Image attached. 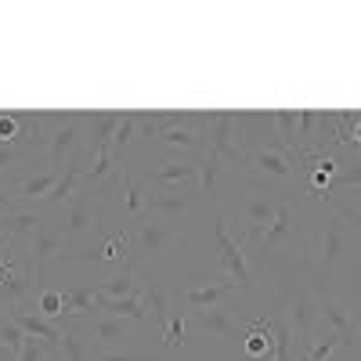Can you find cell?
<instances>
[{"label": "cell", "instance_id": "cell-1", "mask_svg": "<svg viewBox=\"0 0 361 361\" xmlns=\"http://www.w3.org/2000/svg\"><path fill=\"white\" fill-rule=\"evenodd\" d=\"M350 246H354V238L347 235L343 221L340 217H325L318 224V231H314L311 250H307V267H311V275H314L311 286H325L329 289V282L340 275L343 260L350 257Z\"/></svg>", "mask_w": 361, "mask_h": 361}, {"label": "cell", "instance_id": "cell-2", "mask_svg": "<svg viewBox=\"0 0 361 361\" xmlns=\"http://www.w3.org/2000/svg\"><path fill=\"white\" fill-rule=\"evenodd\" d=\"M87 112H51V141H47V170L62 173L66 163L83 148Z\"/></svg>", "mask_w": 361, "mask_h": 361}, {"label": "cell", "instance_id": "cell-3", "mask_svg": "<svg viewBox=\"0 0 361 361\" xmlns=\"http://www.w3.org/2000/svg\"><path fill=\"white\" fill-rule=\"evenodd\" d=\"M214 231H217V279H231L238 289H257L250 257H246V250L228 235L224 209H221V206H217V228H214Z\"/></svg>", "mask_w": 361, "mask_h": 361}, {"label": "cell", "instance_id": "cell-4", "mask_svg": "<svg viewBox=\"0 0 361 361\" xmlns=\"http://www.w3.org/2000/svg\"><path fill=\"white\" fill-rule=\"evenodd\" d=\"M202 127H206V145L228 163V170H246V152L235 145V127H238V112H202Z\"/></svg>", "mask_w": 361, "mask_h": 361}, {"label": "cell", "instance_id": "cell-5", "mask_svg": "<svg viewBox=\"0 0 361 361\" xmlns=\"http://www.w3.org/2000/svg\"><path fill=\"white\" fill-rule=\"evenodd\" d=\"M98 224H102V195L90 188H76V195L69 199L66 228H62V250H76L80 235L98 231Z\"/></svg>", "mask_w": 361, "mask_h": 361}, {"label": "cell", "instance_id": "cell-6", "mask_svg": "<svg viewBox=\"0 0 361 361\" xmlns=\"http://www.w3.org/2000/svg\"><path fill=\"white\" fill-rule=\"evenodd\" d=\"M296 238H300V214H296L293 206H286V202H282L279 217L271 221L264 231L250 235L246 243H253V257H257V260H267L279 246H293ZM246 243H238V246H246Z\"/></svg>", "mask_w": 361, "mask_h": 361}, {"label": "cell", "instance_id": "cell-7", "mask_svg": "<svg viewBox=\"0 0 361 361\" xmlns=\"http://www.w3.org/2000/svg\"><path fill=\"white\" fill-rule=\"evenodd\" d=\"M137 228H134V257H130V264L134 260H159L163 257V250L173 243V238H180V228L173 224V221H159V217H137L134 221Z\"/></svg>", "mask_w": 361, "mask_h": 361}, {"label": "cell", "instance_id": "cell-8", "mask_svg": "<svg viewBox=\"0 0 361 361\" xmlns=\"http://www.w3.org/2000/svg\"><path fill=\"white\" fill-rule=\"evenodd\" d=\"M286 304H289V325H296V357L293 361H307L311 347H314V314H318V304H314V289L304 286V289H296L286 296Z\"/></svg>", "mask_w": 361, "mask_h": 361}, {"label": "cell", "instance_id": "cell-9", "mask_svg": "<svg viewBox=\"0 0 361 361\" xmlns=\"http://www.w3.org/2000/svg\"><path fill=\"white\" fill-rule=\"evenodd\" d=\"M195 185H177V188H148L145 192V214L141 217H159V221H180L192 209Z\"/></svg>", "mask_w": 361, "mask_h": 361}, {"label": "cell", "instance_id": "cell-10", "mask_svg": "<svg viewBox=\"0 0 361 361\" xmlns=\"http://www.w3.org/2000/svg\"><path fill=\"white\" fill-rule=\"evenodd\" d=\"M311 286V282H307ZM314 289V304H318V318L329 325V333H333L336 340H340V347H347V350H354V340H357V333H354V318L347 314V307L340 304V300L329 293L325 286H311Z\"/></svg>", "mask_w": 361, "mask_h": 361}, {"label": "cell", "instance_id": "cell-11", "mask_svg": "<svg viewBox=\"0 0 361 361\" xmlns=\"http://www.w3.org/2000/svg\"><path fill=\"white\" fill-rule=\"evenodd\" d=\"M279 209H282V202H279L275 192L250 188V195H246V224H243V231H238V243H246L250 235L264 231L271 221L279 217Z\"/></svg>", "mask_w": 361, "mask_h": 361}, {"label": "cell", "instance_id": "cell-12", "mask_svg": "<svg viewBox=\"0 0 361 361\" xmlns=\"http://www.w3.org/2000/svg\"><path fill=\"white\" fill-rule=\"evenodd\" d=\"M195 180H199L195 159H192V152H185V156H173L170 163H163L159 170H148L141 185L145 188H177V185H195Z\"/></svg>", "mask_w": 361, "mask_h": 361}, {"label": "cell", "instance_id": "cell-13", "mask_svg": "<svg viewBox=\"0 0 361 361\" xmlns=\"http://www.w3.org/2000/svg\"><path fill=\"white\" fill-rule=\"evenodd\" d=\"M246 170H257L260 177H275V180H289L296 173L293 156L286 152L282 145H264V148L246 152Z\"/></svg>", "mask_w": 361, "mask_h": 361}, {"label": "cell", "instance_id": "cell-14", "mask_svg": "<svg viewBox=\"0 0 361 361\" xmlns=\"http://www.w3.org/2000/svg\"><path fill=\"white\" fill-rule=\"evenodd\" d=\"M11 318H15V325L22 329L25 336L40 340L44 347H51V350L58 354V343H62V325H54L51 318H44V314H33V311H11Z\"/></svg>", "mask_w": 361, "mask_h": 361}, {"label": "cell", "instance_id": "cell-15", "mask_svg": "<svg viewBox=\"0 0 361 361\" xmlns=\"http://www.w3.org/2000/svg\"><path fill=\"white\" fill-rule=\"evenodd\" d=\"M123 112H94L87 116V130H83V152H98V148H109L112 145V134L119 127Z\"/></svg>", "mask_w": 361, "mask_h": 361}, {"label": "cell", "instance_id": "cell-16", "mask_svg": "<svg viewBox=\"0 0 361 361\" xmlns=\"http://www.w3.org/2000/svg\"><path fill=\"white\" fill-rule=\"evenodd\" d=\"M231 289H238L231 279H214L209 286H199V289L180 293V296H177V304H180V307H188V311H206V307H217Z\"/></svg>", "mask_w": 361, "mask_h": 361}, {"label": "cell", "instance_id": "cell-17", "mask_svg": "<svg viewBox=\"0 0 361 361\" xmlns=\"http://www.w3.org/2000/svg\"><path fill=\"white\" fill-rule=\"evenodd\" d=\"M33 286L37 293H44V271H47V257H58L62 253V231H54V228H44L33 243Z\"/></svg>", "mask_w": 361, "mask_h": 361}, {"label": "cell", "instance_id": "cell-18", "mask_svg": "<svg viewBox=\"0 0 361 361\" xmlns=\"http://www.w3.org/2000/svg\"><path fill=\"white\" fill-rule=\"evenodd\" d=\"M47 224H44V217L37 214V209H8L4 217H0V231H4L8 238H29V243H33V238L44 231Z\"/></svg>", "mask_w": 361, "mask_h": 361}, {"label": "cell", "instance_id": "cell-19", "mask_svg": "<svg viewBox=\"0 0 361 361\" xmlns=\"http://www.w3.org/2000/svg\"><path fill=\"white\" fill-rule=\"evenodd\" d=\"M188 314H192L195 329H202V333H214V336H221V340H228V343L238 336L235 318H231L228 307H206V311H188Z\"/></svg>", "mask_w": 361, "mask_h": 361}, {"label": "cell", "instance_id": "cell-20", "mask_svg": "<svg viewBox=\"0 0 361 361\" xmlns=\"http://www.w3.org/2000/svg\"><path fill=\"white\" fill-rule=\"evenodd\" d=\"M98 296V293H94ZM98 314H109V318H134V322H148V307L141 300V289L134 296H119V300H109V296H98Z\"/></svg>", "mask_w": 361, "mask_h": 361}, {"label": "cell", "instance_id": "cell-21", "mask_svg": "<svg viewBox=\"0 0 361 361\" xmlns=\"http://www.w3.org/2000/svg\"><path fill=\"white\" fill-rule=\"evenodd\" d=\"M94 293H98V296H109V300L134 296V293H137V282H134V264H130V260H119V271H116L112 279L98 282V286H94Z\"/></svg>", "mask_w": 361, "mask_h": 361}, {"label": "cell", "instance_id": "cell-22", "mask_svg": "<svg viewBox=\"0 0 361 361\" xmlns=\"http://www.w3.org/2000/svg\"><path fill=\"white\" fill-rule=\"evenodd\" d=\"M58 177H62V173H58V170H44V173H33V177H25L22 180V185H18V202H44L47 199V192L58 185Z\"/></svg>", "mask_w": 361, "mask_h": 361}, {"label": "cell", "instance_id": "cell-23", "mask_svg": "<svg viewBox=\"0 0 361 361\" xmlns=\"http://www.w3.org/2000/svg\"><path fill=\"white\" fill-rule=\"evenodd\" d=\"M141 300H145V307L152 311V318L166 329V322H170V311H173V304H170V293L163 289V282L159 279H152V282H145V289H141Z\"/></svg>", "mask_w": 361, "mask_h": 361}, {"label": "cell", "instance_id": "cell-24", "mask_svg": "<svg viewBox=\"0 0 361 361\" xmlns=\"http://www.w3.org/2000/svg\"><path fill=\"white\" fill-rule=\"evenodd\" d=\"M137 137V112H123V119H119V127L112 134V159L123 166V156H127V148L130 141Z\"/></svg>", "mask_w": 361, "mask_h": 361}, {"label": "cell", "instance_id": "cell-25", "mask_svg": "<svg viewBox=\"0 0 361 361\" xmlns=\"http://www.w3.org/2000/svg\"><path fill=\"white\" fill-rule=\"evenodd\" d=\"M90 336L102 347H112L119 336H123V318H109V314H94L90 318Z\"/></svg>", "mask_w": 361, "mask_h": 361}, {"label": "cell", "instance_id": "cell-26", "mask_svg": "<svg viewBox=\"0 0 361 361\" xmlns=\"http://www.w3.org/2000/svg\"><path fill=\"white\" fill-rule=\"evenodd\" d=\"M188 343V318H185V311H180V304L170 311V322H166V329H163V347H185Z\"/></svg>", "mask_w": 361, "mask_h": 361}, {"label": "cell", "instance_id": "cell-27", "mask_svg": "<svg viewBox=\"0 0 361 361\" xmlns=\"http://www.w3.org/2000/svg\"><path fill=\"white\" fill-rule=\"evenodd\" d=\"M271 123L279 127L282 148L289 156H296V112H271Z\"/></svg>", "mask_w": 361, "mask_h": 361}, {"label": "cell", "instance_id": "cell-28", "mask_svg": "<svg viewBox=\"0 0 361 361\" xmlns=\"http://www.w3.org/2000/svg\"><path fill=\"white\" fill-rule=\"evenodd\" d=\"M62 311H66V296L58 293V289H44L40 293V314L51 318V322H58V318H62Z\"/></svg>", "mask_w": 361, "mask_h": 361}, {"label": "cell", "instance_id": "cell-29", "mask_svg": "<svg viewBox=\"0 0 361 361\" xmlns=\"http://www.w3.org/2000/svg\"><path fill=\"white\" fill-rule=\"evenodd\" d=\"M18 130H22V116L18 112H0V145H15L18 141Z\"/></svg>", "mask_w": 361, "mask_h": 361}, {"label": "cell", "instance_id": "cell-30", "mask_svg": "<svg viewBox=\"0 0 361 361\" xmlns=\"http://www.w3.org/2000/svg\"><path fill=\"white\" fill-rule=\"evenodd\" d=\"M336 347H340V340H336L333 333H325V340L311 347V354H307V361H329V357H333V354H336Z\"/></svg>", "mask_w": 361, "mask_h": 361}, {"label": "cell", "instance_id": "cell-31", "mask_svg": "<svg viewBox=\"0 0 361 361\" xmlns=\"http://www.w3.org/2000/svg\"><path fill=\"white\" fill-rule=\"evenodd\" d=\"M94 361H163L156 354H94Z\"/></svg>", "mask_w": 361, "mask_h": 361}, {"label": "cell", "instance_id": "cell-32", "mask_svg": "<svg viewBox=\"0 0 361 361\" xmlns=\"http://www.w3.org/2000/svg\"><path fill=\"white\" fill-rule=\"evenodd\" d=\"M0 209H18V199L15 195H8V188L0 185Z\"/></svg>", "mask_w": 361, "mask_h": 361}, {"label": "cell", "instance_id": "cell-33", "mask_svg": "<svg viewBox=\"0 0 361 361\" xmlns=\"http://www.w3.org/2000/svg\"><path fill=\"white\" fill-rule=\"evenodd\" d=\"M354 333H357V340H361V318L354 322Z\"/></svg>", "mask_w": 361, "mask_h": 361}, {"label": "cell", "instance_id": "cell-34", "mask_svg": "<svg viewBox=\"0 0 361 361\" xmlns=\"http://www.w3.org/2000/svg\"><path fill=\"white\" fill-rule=\"evenodd\" d=\"M8 357H11V354H8V350H0V361H8ZM11 361H15V357H11Z\"/></svg>", "mask_w": 361, "mask_h": 361}, {"label": "cell", "instance_id": "cell-35", "mask_svg": "<svg viewBox=\"0 0 361 361\" xmlns=\"http://www.w3.org/2000/svg\"><path fill=\"white\" fill-rule=\"evenodd\" d=\"M58 361H62V357H58Z\"/></svg>", "mask_w": 361, "mask_h": 361}]
</instances>
